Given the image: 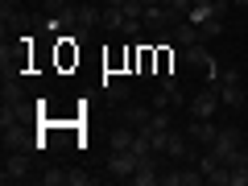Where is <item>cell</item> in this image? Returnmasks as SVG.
<instances>
[{
  "label": "cell",
  "mask_w": 248,
  "mask_h": 186,
  "mask_svg": "<svg viewBox=\"0 0 248 186\" xmlns=\"http://www.w3.org/2000/svg\"><path fill=\"white\" fill-rule=\"evenodd\" d=\"M66 174H71V170H46L42 182H46V186H66Z\"/></svg>",
  "instance_id": "cell-20"
},
{
  "label": "cell",
  "mask_w": 248,
  "mask_h": 186,
  "mask_svg": "<svg viewBox=\"0 0 248 186\" xmlns=\"http://www.w3.org/2000/svg\"><path fill=\"white\" fill-rule=\"evenodd\" d=\"M104 95L112 99V104H124V99H128V83H120V79H108V75H104Z\"/></svg>",
  "instance_id": "cell-16"
},
{
  "label": "cell",
  "mask_w": 248,
  "mask_h": 186,
  "mask_svg": "<svg viewBox=\"0 0 248 186\" xmlns=\"http://www.w3.org/2000/svg\"><path fill=\"white\" fill-rule=\"evenodd\" d=\"M219 104H223L219 87H203L195 99H190V116H195V120H211V116L219 112Z\"/></svg>",
  "instance_id": "cell-4"
},
{
  "label": "cell",
  "mask_w": 248,
  "mask_h": 186,
  "mask_svg": "<svg viewBox=\"0 0 248 186\" xmlns=\"http://www.w3.org/2000/svg\"><path fill=\"white\" fill-rule=\"evenodd\" d=\"M133 182H137V186H153V182H161V153H149V157L137 161Z\"/></svg>",
  "instance_id": "cell-8"
},
{
  "label": "cell",
  "mask_w": 248,
  "mask_h": 186,
  "mask_svg": "<svg viewBox=\"0 0 248 186\" xmlns=\"http://www.w3.org/2000/svg\"><path fill=\"white\" fill-rule=\"evenodd\" d=\"M174 42L178 46H182V50H186V46H195V42H203V33H199V25H190V21H174Z\"/></svg>",
  "instance_id": "cell-13"
},
{
  "label": "cell",
  "mask_w": 248,
  "mask_h": 186,
  "mask_svg": "<svg viewBox=\"0 0 248 186\" xmlns=\"http://www.w3.org/2000/svg\"><path fill=\"white\" fill-rule=\"evenodd\" d=\"M124 25V9H108L104 4V29H120Z\"/></svg>",
  "instance_id": "cell-19"
},
{
  "label": "cell",
  "mask_w": 248,
  "mask_h": 186,
  "mask_svg": "<svg viewBox=\"0 0 248 186\" xmlns=\"http://www.w3.org/2000/svg\"><path fill=\"white\" fill-rule=\"evenodd\" d=\"M186 137H190V141H199L203 149H211L215 137H219V128H215L211 120H195V116H190V128H186Z\"/></svg>",
  "instance_id": "cell-10"
},
{
  "label": "cell",
  "mask_w": 248,
  "mask_h": 186,
  "mask_svg": "<svg viewBox=\"0 0 248 186\" xmlns=\"http://www.w3.org/2000/svg\"><path fill=\"white\" fill-rule=\"evenodd\" d=\"M199 182H207L203 170H199V166H186V161H174V170L161 174V186H199Z\"/></svg>",
  "instance_id": "cell-3"
},
{
  "label": "cell",
  "mask_w": 248,
  "mask_h": 186,
  "mask_svg": "<svg viewBox=\"0 0 248 186\" xmlns=\"http://www.w3.org/2000/svg\"><path fill=\"white\" fill-rule=\"evenodd\" d=\"M4 182H25L29 178V157L25 149H4V170H0Z\"/></svg>",
  "instance_id": "cell-5"
},
{
  "label": "cell",
  "mask_w": 248,
  "mask_h": 186,
  "mask_svg": "<svg viewBox=\"0 0 248 186\" xmlns=\"http://www.w3.org/2000/svg\"><path fill=\"white\" fill-rule=\"evenodd\" d=\"M240 149H244V145H240V128H219V137H215V145H211L215 157H219L223 166H232V161L240 157Z\"/></svg>",
  "instance_id": "cell-2"
},
{
  "label": "cell",
  "mask_w": 248,
  "mask_h": 186,
  "mask_svg": "<svg viewBox=\"0 0 248 186\" xmlns=\"http://www.w3.org/2000/svg\"><path fill=\"white\" fill-rule=\"evenodd\" d=\"M219 99L228 108H248L244 104V83H240V71H223V79H219Z\"/></svg>",
  "instance_id": "cell-6"
},
{
  "label": "cell",
  "mask_w": 248,
  "mask_h": 186,
  "mask_svg": "<svg viewBox=\"0 0 248 186\" xmlns=\"http://www.w3.org/2000/svg\"><path fill=\"white\" fill-rule=\"evenodd\" d=\"M0 95H4V104H13V99H21V87H17V75H4V83H0Z\"/></svg>",
  "instance_id": "cell-18"
},
{
  "label": "cell",
  "mask_w": 248,
  "mask_h": 186,
  "mask_svg": "<svg viewBox=\"0 0 248 186\" xmlns=\"http://www.w3.org/2000/svg\"><path fill=\"white\" fill-rule=\"evenodd\" d=\"M79 0H42V9H50V13H71Z\"/></svg>",
  "instance_id": "cell-22"
},
{
  "label": "cell",
  "mask_w": 248,
  "mask_h": 186,
  "mask_svg": "<svg viewBox=\"0 0 248 186\" xmlns=\"http://www.w3.org/2000/svg\"><path fill=\"white\" fill-rule=\"evenodd\" d=\"M149 116H153V104H149V108H124V112H120V120L128 124V128H137V133H141L145 124H149Z\"/></svg>",
  "instance_id": "cell-14"
},
{
  "label": "cell",
  "mask_w": 248,
  "mask_h": 186,
  "mask_svg": "<svg viewBox=\"0 0 248 186\" xmlns=\"http://www.w3.org/2000/svg\"><path fill=\"white\" fill-rule=\"evenodd\" d=\"M244 120H248V108H244Z\"/></svg>",
  "instance_id": "cell-30"
},
{
  "label": "cell",
  "mask_w": 248,
  "mask_h": 186,
  "mask_svg": "<svg viewBox=\"0 0 248 186\" xmlns=\"http://www.w3.org/2000/svg\"><path fill=\"white\" fill-rule=\"evenodd\" d=\"M108 9H124V4H128V0H104Z\"/></svg>",
  "instance_id": "cell-26"
},
{
  "label": "cell",
  "mask_w": 248,
  "mask_h": 186,
  "mask_svg": "<svg viewBox=\"0 0 248 186\" xmlns=\"http://www.w3.org/2000/svg\"><path fill=\"white\" fill-rule=\"evenodd\" d=\"M166 157H170V161H190V157H195V145H190V137H178V133H170Z\"/></svg>",
  "instance_id": "cell-12"
},
{
  "label": "cell",
  "mask_w": 248,
  "mask_h": 186,
  "mask_svg": "<svg viewBox=\"0 0 248 186\" xmlns=\"http://www.w3.org/2000/svg\"><path fill=\"white\" fill-rule=\"evenodd\" d=\"M232 186H248V166L244 161H232Z\"/></svg>",
  "instance_id": "cell-21"
},
{
  "label": "cell",
  "mask_w": 248,
  "mask_h": 186,
  "mask_svg": "<svg viewBox=\"0 0 248 186\" xmlns=\"http://www.w3.org/2000/svg\"><path fill=\"white\" fill-rule=\"evenodd\" d=\"M66 21H71V29H75V37L79 42H87V33L95 25H104V9H95V4H87V0H79L71 13H66Z\"/></svg>",
  "instance_id": "cell-1"
},
{
  "label": "cell",
  "mask_w": 248,
  "mask_h": 186,
  "mask_svg": "<svg viewBox=\"0 0 248 186\" xmlns=\"http://www.w3.org/2000/svg\"><path fill=\"white\" fill-rule=\"evenodd\" d=\"M182 62H186V66H195V71H207L215 58H211V50H207L203 42H195V46H186V50H182Z\"/></svg>",
  "instance_id": "cell-11"
},
{
  "label": "cell",
  "mask_w": 248,
  "mask_h": 186,
  "mask_svg": "<svg viewBox=\"0 0 248 186\" xmlns=\"http://www.w3.org/2000/svg\"><path fill=\"white\" fill-rule=\"evenodd\" d=\"M133 174H137V153L120 149V153L108 157V178H116V182H133Z\"/></svg>",
  "instance_id": "cell-7"
},
{
  "label": "cell",
  "mask_w": 248,
  "mask_h": 186,
  "mask_svg": "<svg viewBox=\"0 0 248 186\" xmlns=\"http://www.w3.org/2000/svg\"><path fill=\"white\" fill-rule=\"evenodd\" d=\"M141 4H145V9H149V4H166V0H141Z\"/></svg>",
  "instance_id": "cell-28"
},
{
  "label": "cell",
  "mask_w": 248,
  "mask_h": 186,
  "mask_svg": "<svg viewBox=\"0 0 248 186\" xmlns=\"http://www.w3.org/2000/svg\"><path fill=\"white\" fill-rule=\"evenodd\" d=\"M87 182H95V178H91V174H79V170L66 174V186H87Z\"/></svg>",
  "instance_id": "cell-24"
},
{
  "label": "cell",
  "mask_w": 248,
  "mask_h": 186,
  "mask_svg": "<svg viewBox=\"0 0 248 186\" xmlns=\"http://www.w3.org/2000/svg\"><path fill=\"white\" fill-rule=\"evenodd\" d=\"M199 33H203V42H207V37H219L223 33V17H215V13H211V17L199 25Z\"/></svg>",
  "instance_id": "cell-17"
},
{
  "label": "cell",
  "mask_w": 248,
  "mask_h": 186,
  "mask_svg": "<svg viewBox=\"0 0 248 186\" xmlns=\"http://www.w3.org/2000/svg\"><path fill=\"white\" fill-rule=\"evenodd\" d=\"M141 25H145L141 17H124V25H120V33H124V37H137V33H141Z\"/></svg>",
  "instance_id": "cell-23"
},
{
  "label": "cell",
  "mask_w": 248,
  "mask_h": 186,
  "mask_svg": "<svg viewBox=\"0 0 248 186\" xmlns=\"http://www.w3.org/2000/svg\"><path fill=\"white\" fill-rule=\"evenodd\" d=\"M13 9H21V0H0V13H4V21H9Z\"/></svg>",
  "instance_id": "cell-25"
},
{
  "label": "cell",
  "mask_w": 248,
  "mask_h": 186,
  "mask_svg": "<svg viewBox=\"0 0 248 186\" xmlns=\"http://www.w3.org/2000/svg\"><path fill=\"white\" fill-rule=\"evenodd\" d=\"M141 21H145V29H153V33H166V29L174 25V17H170L166 4H149V9L141 13Z\"/></svg>",
  "instance_id": "cell-9"
},
{
  "label": "cell",
  "mask_w": 248,
  "mask_h": 186,
  "mask_svg": "<svg viewBox=\"0 0 248 186\" xmlns=\"http://www.w3.org/2000/svg\"><path fill=\"white\" fill-rule=\"evenodd\" d=\"M236 161H244V166H248V145H244V149H240V157Z\"/></svg>",
  "instance_id": "cell-27"
},
{
  "label": "cell",
  "mask_w": 248,
  "mask_h": 186,
  "mask_svg": "<svg viewBox=\"0 0 248 186\" xmlns=\"http://www.w3.org/2000/svg\"><path fill=\"white\" fill-rule=\"evenodd\" d=\"M232 4H236V9H248V0H232Z\"/></svg>",
  "instance_id": "cell-29"
},
{
  "label": "cell",
  "mask_w": 248,
  "mask_h": 186,
  "mask_svg": "<svg viewBox=\"0 0 248 186\" xmlns=\"http://www.w3.org/2000/svg\"><path fill=\"white\" fill-rule=\"evenodd\" d=\"M133 137H137V128H128V124H124V128H116V133L108 137L112 153H120V149H133Z\"/></svg>",
  "instance_id": "cell-15"
}]
</instances>
